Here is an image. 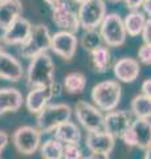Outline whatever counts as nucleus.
I'll list each match as a JSON object with an SVG mask.
<instances>
[{
	"mask_svg": "<svg viewBox=\"0 0 151 159\" xmlns=\"http://www.w3.org/2000/svg\"><path fill=\"white\" fill-rule=\"evenodd\" d=\"M138 61L143 65H151V47L150 45H140L138 49Z\"/></svg>",
	"mask_w": 151,
	"mask_h": 159,
	"instance_id": "cd10ccee",
	"label": "nucleus"
},
{
	"mask_svg": "<svg viewBox=\"0 0 151 159\" xmlns=\"http://www.w3.org/2000/svg\"><path fill=\"white\" fill-rule=\"evenodd\" d=\"M130 111L138 119H151V98L138 94L131 99Z\"/></svg>",
	"mask_w": 151,
	"mask_h": 159,
	"instance_id": "5701e85b",
	"label": "nucleus"
},
{
	"mask_svg": "<svg viewBox=\"0 0 151 159\" xmlns=\"http://www.w3.org/2000/svg\"><path fill=\"white\" fill-rule=\"evenodd\" d=\"M131 130L137 138V147L146 151L151 147V122L150 119H138L131 123Z\"/></svg>",
	"mask_w": 151,
	"mask_h": 159,
	"instance_id": "aec40b11",
	"label": "nucleus"
},
{
	"mask_svg": "<svg viewBox=\"0 0 151 159\" xmlns=\"http://www.w3.org/2000/svg\"><path fill=\"white\" fill-rule=\"evenodd\" d=\"M85 145L90 152L110 154L114 150L115 138L106 131L88 133L86 138H85Z\"/></svg>",
	"mask_w": 151,
	"mask_h": 159,
	"instance_id": "2eb2a0df",
	"label": "nucleus"
},
{
	"mask_svg": "<svg viewBox=\"0 0 151 159\" xmlns=\"http://www.w3.org/2000/svg\"><path fill=\"white\" fill-rule=\"evenodd\" d=\"M62 86L69 94H81L86 88V77L81 72H72L65 76Z\"/></svg>",
	"mask_w": 151,
	"mask_h": 159,
	"instance_id": "b1692460",
	"label": "nucleus"
},
{
	"mask_svg": "<svg viewBox=\"0 0 151 159\" xmlns=\"http://www.w3.org/2000/svg\"><path fill=\"white\" fill-rule=\"evenodd\" d=\"M62 159H84V154L80 145H64Z\"/></svg>",
	"mask_w": 151,
	"mask_h": 159,
	"instance_id": "bb28decb",
	"label": "nucleus"
},
{
	"mask_svg": "<svg viewBox=\"0 0 151 159\" xmlns=\"http://www.w3.org/2000/svg\"><path fill=\"white\" fill-rule=\"evenodd\" d=\"M45 3L48 4V6H50V8H53L54 6H57V4L61 2V0H44Z\"/></svg>",
	"mask_w": 151,
	"mask_h": 159,
	"instance_id": "e433bc0d",
	"label": "nucleus"
},
{
	"mask_svg": "<svg viewBox=\"0 0 151 159\" xmlns=\"http://www.w3.org/2000/svg\"><path fill=\"white\" fill-rule=\"evenodd\" d=\"M80 27L85 31L99 28L102 20L106 16V3L105 0H85L78 7Z\"/></svg>",
	"mask_w": 151,
	"mask_h": 159,
	"instance_id": "0eeeda50",
	"label": "nucleus"
},
{
	"mask_svg": "<svg viewBox=\"0 0 151 159\" xmlns=\"http://www.w3.org/2000/svg\"><path fill=\"white\" fill-rule=\"evenodd\" d=\"M43 133L37 127L33 126H21L15 130L12 135V142L15 148L23 155H32L41 146Z\"/></svg>",
	"mask_w": 151,
	"mask_h": 159,
	"instance_id": "6e6552de",
	"label": "nucleus"
},
{
	"mask_svg": "<svg viewBox=\"0 0 151 159\" xmlns=\"http://www.w3.org/2000/svg\"><path fill=\"white\" fill-rule=\"evenodd\" d=\"M98 31L101 36H102L103 43L106 44V47H112V48H118L123 45L126 37H127L123 19L121 17V15L114 12L105 16Z\"/></svg>",
	"mask_w": 151,
	"mask_h": 159,
	"instance_id": "39448f33",
	"label": "nucleus"
},
{
	"mask_svg": "<svg viewBox=\"0 0 151 159\" xmlns=\"http://www.w3.org/2000/svg\"><path fill=\"white\" fill-rule=\"evenodd\" d=\"M147 21V16L143 11H130L129 15L123 19L125 28L129 36L137 37L139 34H142V31Z\"/></svg>",
	"mask_w": 151,
	"mask_h": 159,
	"instance_id": "412c9836",
	"label": "nucleus"
},
{
	"mask_svg": "<svg viewBox=\"0 0 151 159\" xmlns=\"http://www.w3.org/2000/svg\"><path fill=\"white\" fill-rule=\"evenodd\" d=\"M84 159H110L109 154L103 152H90L88 157H84Z\"/></svg>",
	"mask_w": 151,
	"mask_h": 159,
	"instance_id": "f704fd0d",
	"label": "nucleus"
},
{
	"mask_svg": "<svg viewBox=\"0 0 151 159\" xmlns=\"http://www.w3.org/2000/svg\"><path fill=\"white\" fill-rule=\"evenodd\" d=\"M143 159H151V147H150V148H147V150L144 151Z\"/></svg>",
	"mask_w": 151,
	"mask_h": 159,
	"instance_id": "4c0bfd02",
	"label": "nucleus"
},
{
	"mask_svg": "<svg viewBox=\"0 0 151 159\" xmlns=\"http://www.w3.org/2000/svg\"><path fill=\"white\" fill-rule=\"evenodd\" d=\"M52 98H53V94H52V90H50V86L34 88V89H31V92L28 93L24 102L28 111L37 116L45 106L49 105V101Z\"/></svg>",
	"mask_w": 151,
	"mask_h": 159,
	"instance_id": "dca6fc26",
	"label": "nucleus"
},
{
	"mask_svg": "<svg viewBox=\"0 0 151 159\" xmlns=\"http://www.w3.org/2000/svg\"><path fill=\"white\" fill-rule=\"evenodd\" d=\"M23 4L20 0H3L0 2V29H7L11 24L21 17Z\"/></svg>",
	"mask_w": 151,
	"mask_h": 159,
	"instance_id": "a211bd4d",
	"label": "nucleus"
},
{
	"mask_svg": "<svg viewBox=\"0 0 151 159\" xmlns=\"http://www.w3.org/2000/svg\"><path fill=\"white\" fill-rule=\"evenodd\" d=\"M142 39H143V44L146 45H150L151 47V17L147 19V21H146V25L142 31Z\"/></svg>",
	"mask_w": 151,
	"mask_h": 159,
	"instance_id": "c756f323",
	"label": "nucleus"
},
{
	"mask_svg": "<svg viewBox=\"0 0 151 159\" xmlns=\"http://www.w3.org/2000/svg\"><path fill=\"white\" fill-rule=\"evenodd\" d=\"M53 134H54L53 138L60 141L62 145H78L82 138L80 127L72 121H68L62 123V125H60L53 131Z\"/></svg>",
	"mask_w": 151,
	"mask_h": 159,
	"instance_id": "6ab92c4d",
	"label": "nucleus"
},
{
	"mask_svg": "<svg viewBox=\"0 0 151 159\" xmlns=\"http://www.w3.org/2000/svg\"><path fill=\"white\" fill-rule=\"evenodd\" d=\"M121 141H122L125 143V146L127 147H137V138H135V134L134 131L131 130V126H130V129L127 131H126L122 137H121Z\"/></svg>",
	"mask_w": 151,
	"mask_h": 159,
	"instance_id": "c85d7f7f",
	"label": "nucleus"
},
{
	"mask_svg": "<svg viewBox=\"0 0 151 159\" xmlns=\"http://www.w3.org/2000/svg\"><path fill=\"white\" fill-rule=\"evenodd\" d=\"M76 119L88 133L105 131V116L99 109L88 101H78L73 107Z\"/></svg>",
	"mask_w": 151,
	"mask_h": 159,
	"instance_id": "423d86ee",
	"label": "nucleus"
},
{
	"mask_svg": "<svg viewBox=\"0 0 151 159\" xmlns=\"http://www.w3.org/2000/svg\"><path fill=\"white\" fill-rule=\"evenodd\" d=\"M92 101L101 111H113L122 97V86L115 80H105L92 89Z\"/></svg>",
	"mask_w": 151,
	"mask_h": 159,
	"instance_id": "7ed1b4c3",
	"label": "nucleus"
},
{
	"mask_svg": "<svg viewBox=\"0 0 151 159\" xmlns=\"http://www.w3.org/2000/svg\"><path fill=\"white\" fill-rule=\"evenodd\" d=\"M24 76V69L19 60L6 51H0V80L17 82Z\"/></svg>",
	"mask_w": 151,
	"mask_h": 159,
	"instance_id": "4468645a",
	"label": "nucleus"
},
{
	"mask_svg": "<svg viewBox=\"0 0 151 159\" xmlns=\"http://www.w3.org/2000/svg\"><path fill=\"white\" fill-rule=\"evenodd\" d=\"M109 2H121V0H109Z\"/></svg>",
	"mask_w": 151,
	"mask_h": 159,
	"instance_id": "a19ab883",
	"label": "nucleus"
},
{
	"mask_svg": "<svg viewBox=\"0 0 151 159\" xmlns=\"http://www.w3.org/2000/svg\"><path fill=\"white\" fill-rule=\"evenodd\" d=\"M143 12L147 15V16L151 17V0H146V2L143 3Z\"/></svg>",
	"mask_w": 151,
	"mask_h": 159,
	"instance_id": "c9c22d12",
	"label": "nucleus"
},
{
	"mask_svg": "<svg viewBox=\"0 0 151 159\" xmlns=\"http://www.w3.org/2000/svg\"><path fill=\"white\" fill-rule=\"evenodd\" d=\"M32 28L33 25L28 19H25L23 16L19 17L7 29L3 31L2 43L6 44V45H23L25 40L31 34Z\"/></svg>",
	"mask_w": 151,
	"mask_h": 159,
	"instance_id": "f8f14e48",
	"label": "nucleus"
},
{
	"mask_svg": "<svg viewBox=\"0 0 151 159\" xmlns=\"http://www.w3.org/2000/svg\"><path fill=\"white\" fill-rule=\"evenodd\" d=\"M140 90H142V94H143V96L151 98V78L144 80V81L142 82Z\"/></svg>",
	"mask_w": 151,
	"mask_h": 159,
	"instance_id": "2f4dec72",
	"label": "nucleus"
},
{
	"mask_svg": "<svg viewBox=\"0 0 151 159\" xmlns=\"http://www.w3.org/2000/svg\"><path fill=\"white\" fill-rule=\"evenodd\" d=\"M52 43V34L49 32V28L44 24H36L32 28V32L29 37L25 40L23 45H20V54L25 58H33L41 53H47L50 49Z\"/></svg>",
	"mask_w": 151,
	"mask_h": 159,
	"instance_id": "20e7f679",
	"label": "nucleus"
},
{
	"mask_svg": "<svg viewBox=\"0 0 151 159\" xmlns=\"http://www.w3.org/2000/svg\"><path fill=\"white\" fill-rule=\"evenodd\" d=\"M0 159H2V158H0Z\"/></svg>",
	"mask_w": 151,
	"mask_h": 159,
	"instance_id": "37998d69",
	"label": "nucleus"
},
{
	"mask_svg": "<svg viewBox=\"0 0 151 159\" xmlns=\"http://www.w3.org/2000/svg\"><path fill=\"white\" fill-rule=\"evenodd\" d=\"M146 0H125V4L130 11H138L140 7H143V3Z\"/></svg>",
	"mask_w": 151,
	"mask_h": 159,
	"instance_id": "7c9ffc66",
	"label": "nucleus"
},
{
	"mask_svg": "<svg viewBox=\"0 0 151 159\" xmlns=\"http://www.w3.org/2000/svg\"><path fill=\"white\" fill-rule=\"evenodd\" d=\"M113 72L118 82L131 84L139 77L140 73V64L137 58L133 57H122L114 62Z\"/></svg>",
	"mask_w": 151,
	"mask_h": 159,
	"instance_id": "ddd939ff",
	"label": "nucleus"
},
{
	"mask_svg": "<svg viewBox=\"0 0 151 159\" xmlns=\"http://www.w3.org/2000/svg\"><path fill=\"white\" fill-rule=\"evenodd\" d=\"M78 39L76 37V33L68 31H58L52 34V43H50V49L60 56L61 58L72 60L77 51Z\"/></svg>",
	"mask_w": 151,
	"mask_h": 159,
	"instance_id": "9b49d317",
	"label": "nucleus"
},
{
	"mask_svg": "<svg viewBox=\"0 0 151 159\" xmlns=\"http://www.w3.org/2000/svg\"><path fill=\"white\" fill-rule=\"evenodd\" d=\"M133 123V114L131 111L127 110H113L105 114L103 119V126L105 131L109 133L110 135H113L115 139H121L130 129Z\"/></svg>",
	"mask_w": 151,
	"mask_h": 159,
	"instance_id": "9d476101",
	"label": "nucleus"
},
{
	"mask_svg": "<svg viewBox=\"0 0 151 159\" xmlns=\"http://www.w3.org/2000/svg\"><path fill=\"white\" fill-rule=\"evenodd\" d=\"M50 90H52L53 97H60L62 94V92H64V86L61 85V84H58V82L54 81L52 85H50Z\"/></svg>",
	"mask_w": 151,
	"mask_h": 159,
	"instance_id": "473e14b6",
	"label": "nucleus"
},
{
	"mask_svg": "<svg viewBox=\"0 0 151 159\" xmlns=\"http://www.w3.org/2000/svg\"><path fill=\"white\" fill-rule=\"evenodd\" d=\"M0 51H2V39H0Z\"/></svg>",
	"mask_w": 151,
	"mask_h": 159,
	"instance_id": "ea45409f",
	"label": "nucleus"
},
{
	"mask_svg": "<svg viewBox=\"0 0 151 159\" xmlns=\"http://www.w3.org/2000/svg\"><path fill=\"white\" fill-rule=\"evenodd\" d=\"M40 154L43 159H62L64 145L54 138L47 139L40 146Z\"/></svg>",
	"mask_w": 151,
	"mask_h": 159,
	"instance_id": "393cba45",
	"label": "nucleus"
},
{
	"mask_svg": "<svg viewBox=\"0 0 151 159\" xmlns=\"http://www.w3.org/2000/svg\"><path fill=\"white\" fill-rule=\"evenodd\" d=\"M8 134L6 131H2L0 130V154L3 152V150L6 148V146L8 145Z\"/></svg>",
	"mask_w": 151,
	"mask_h": 159,
	"instance_id": "72a5a7b5",
	"label": "nucleus"
},
{
	"mask_svg": "<svg viewBox=\"0 0 151 159\" xmlns=\"http://www.w3.org/2000/svg\"><path fill=\"white\" fill-rule=\"evenodd\" d=\"M52 20L54 25L61 31L77 33L80 27L78 13L68 0H61L57 6L52 8Z\"/></svg>",
	"mask_w": 151,
	"mask_h": 159,
	"instance_id": "1a4fd4ad",
	"label": "nucleus"
},
{
	"mask_svg": "<svg viewBox=\"0 0 151 159\" xmlns=\"http://www.w3.org/2000/svg\"><path fill=\"white\" fill-rule=\"evenodd\" d=\"M73 109L66 103H49L36 116L37 129L43 134L53 133L62 123L70 121Z\"/></svg>",
	"mask_w": 151,
	"mask_h": 159,
	"instance_id": "f03ea898",
	"label": "nucleus"
},
{
	"mask_svg": "<svg viewBox=\"0 0 151 159\" xmlns=\"http://www.w3.org/2000/svg\"><path fill=\"white\" fill-rule=\"evenodd\" d=\"M0 2H3V0H0Z\"/></svg>",
	"mask_w": 151,
	"mask_h": 159,
	"instance_id": "79ce46f5",
	"label": "nucleus"
},
{
	"mask_svg": "<svg viewBox=\"0 0 151 159\" xmlns=\"http://www.w3.org/2000/svg\"><path fill=\"white\" fill-rule=\"evenodd\" d=\"M23 102L24 98L20 90L15 88H0V116L17 111Z\"/></svg>",
	"mask_w": 151,
	"mask_h": 159,
	"instance_id": "f3484780",
	"label": "nucleus"
},
{
	"mask_svg": "<svg viewBox=\"0 0 151 159\" xmlns=\"http://www.w3.org/2000/svg\"><path fill=\"white\" fill-rule=\"evenodd\" d=\"M73 3H77V4H81V3H84L85 0H72Z\"/></svg>",
	"mask_w": 151,
	"mask_h": 159,
	"instance_id": "58836bf2",
	"label": "nucleus"
},
{
	"mask_svg": "<svg viewBox=\"0 0 151 159\" xmlns=\"http://www.w3.org/2000/svg\"><path fill=\"white\" fill-rule=\"evenodd\" d=\"M54 82V62L48 53L31 60L27 69V84L32 89L50 86Z\"/></svg>",
	"mask_w": 151,
	"mask_h": 159,
	"instance_id": "f257e3e1",
	"label": "nucleus"
},
{
	"mask_svg": "<svg viewBox=\"0 0 151 159\" xmlns=\"http://www.w3.org/2000/svg\"><path fill=\"white\" fill-rule=\"evenodd\" d=\"M80 43H81V47L85 51L92 53L97 48L102 47L103 40H102V36H101L99 31H97V29H88V31H84Z\"/></svg>",
	"mask_w": 151,
	"mask_h": 159,
	"instance_id": "a878e982",
	"label": "nucleus"
},
{
	"mask_svg": "<svg viewBox=\"0 0 151 159\" xmlns=\"http://www.w3.org/2000/svg\"><path fill=\"white\" fill-rule=\"evenodd\" d=\"M92 65L97 73H106L113 64V56L109 47H99L90 53Z\"/></svg>",
	"mask_w": 151,
	"mask_h": 159,
	"instance_id": "4be33fe9",
	"label": "nucleus"
}]
</instances>
